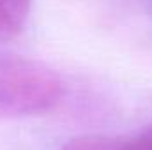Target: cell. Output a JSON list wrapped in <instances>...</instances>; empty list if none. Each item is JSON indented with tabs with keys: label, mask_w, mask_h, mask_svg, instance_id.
Here are the masks:
<instances>
[{
	"label": "cell",
	"mask_w": 152,
	"mask_h": 150,
	"mask_svg": "<svg viewBox=\"0 0 152 150\" xmlns=\"http://www.w3.org/2000/svg\"><path fill=\"white\" fill-rule=\"evenodd\" d=\"M32 0H0V42L21 34L28 20Z\"/></svg>",
	"instance_id": "cell-3"
},
{
	"label": "cell",
	"mask_w": 152,
	"mask_h": 150,
	"mask_svg": "<svg viewBox=\"0 0 152 150\" xmlns=\"http://www.w3.org/2000/svg\"><path fill=\"white\" fill-rule=\"evenodd\" d=\"M62 95L64 83L48 66L23 57L0 58V117L44 115Z\"/></svg>",
	"instance_id": "cell-1"
},
{
	"label": "cell",
	"mask_w": 152,
	"mask_h": 150,
	"mask_svg": "<svg viewBox=\"0 0 152 150\" xmlns=\"http://www.w3.org/2000/svg\"><path fill=\"white\" fill-rule=\"evenodd\" d=\"M60 150H152V124L129 136H80L62 145Z\"/></svg>",
	"instance_id": "cell-2"
}]
</instances>
